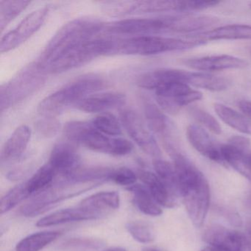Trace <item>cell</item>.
Masks as SVG:
<instances>
[{
    "label": "cell",
    "instance_id": "40",
    "mask_svg": "<svg viewBox=\"0 0 251 251\" xmlns=\"http://www.w3.org/2000/svg\"><path fill=\"white\" fill-rule=\"evenodd\" d=\"M59 128L60 123L55 118L51 117H44L43 120H40L37 124L38 131L47 137L54 136Z\"/></svg>",
    "mask_w": 251,
    "mask_h": 251
},
{
    "label": "cell",
    "instance_id": "44",
    "mask_svg": "<svg viewBox=\"0 0 251 251\" xmlns=\"http://www.w3.org/2000/svg\"><path fill=\"white\" fill-rule=\"evenodd\" d=\"M201 251H220L219 250L216 249V248H213L211 246H208L204 249L201 250Z\"/></svg>",
    "mask_w": 251,
    "mask_h": 251
},
{
    "label": "cell",
    "instance_id": "43",
    "mask_svg": "<svg viewBox=\"0 0 251 251\" xmlns=\"http://www.w3.org/2000/svg\"><path fill=\"white\" fill-rule=\"evenodd\" d=\"M142 251H161L158 248H152V247H147V248H143Z\"/></svg>",
    "mask_w": 251,
    "mask_h": 251
},
{
    "label": "cell",
    "instance_id": "14",
    "mask_svg": "<svg viewBox=\"0 0 251 251\" xmlns=\"http://www.w3.org/2000/svg\"><path fill=\"white\" fill-rule=\"evenodd\" d=\"M202 239L209 246L220 251H251L249 241L245 235L220 225L207 227Z\"/></svg>",
    "mask_w": 251,
    "mask_h": 251
},
{
    "label": "cell",
    "instance_id": "41",
    "mask_svg": "<svg viewBox=\"0 0 251 251\" xmlns=\"http://www.w3.org/2000/svg\"><path fill=\"white\" fill-rule=\"evenodd\" d=\"M239 108L247 117L251 120V101H240L239 102Z\"/></svg>",
    "mask_w": 251,
    "mask_h": 251
},
{
    "label": "cell",
    "instance_id": "37",
    "mask_svg": "<svg viewBox=\"0 0 251 251\" xmlns=\"http://www.w3.org/2000/svg\"><path fill=\"white\" fill-rule=\"evenodd\" d=\"M103 245L102 241L90 238H73L62 244L61 248L70 251H94Z\"/></svg>",
    "mask_w": 251,
    "mask_h": 251
},
{
    "label": "cell",
    "instance_id": "46",
    "mask_svg": "<svg viewBox=\"0 0 251 251\" xmlns=\"http://www.w3.org/2000/svg\"><path fill=\"white\" fill-rule=\"evenodd\" d=\"M250 8H251V3H250Z\"/></svg>",
    "mask_w": 251,
    "mask_h": 251
},
{
    "label": "cell",
    "instance_id": "10",
    "mask_svg": "<svg viewBox=\"0 0 251 251\" xmlns=\"http://www.w3.org/2000/svg\"><path fill=\"white\" fill-rule=\"evenodd\" d=\"M120 122L132 140L143 152L154 160L161 158V149L152 131L138 113L130 109L123 110L120 114Z\"/></svg>",
    "mask_w": 251,
    "mask_h": 251
},
{
    "label": "cell",
    "instance_id": "5",
    "mask_svg": "<svg viewBox=\"0 0 251 251\" xmlns=\"http://www.w3.org/2000/svg\"><path fill=\"white\" fill-rule=\"evenodd\" d=\"M199 40H183L157 36H137L114 39V54L127 55H157L164 52L186 50L203 45Z\"/></svg>",
    "mask_w": 251,
    "mask_h": 251
},
{
    "label": "cell",
    "instance_id": "20",
    "mask_svg": "<svg viewBox=\"0 0 251 251\" xmlns=\"http://www.w3.org/2000/svg\"><path fill=\"white\" fill-rule=\"evenodd\" d=\"M102 215L93 210L80 206L77 208L59 210L39 220L36 223L38 227H49L70 222L84 221L97 220Z\"/></svg>",
    "mask_w": 251,
    "mask_h": 251
},
{
    "label": "cell",
    "instance_id": "4",
    "mask_svg": "<svg viewBox=\"0 0 251 251\" xmlns=\"http://www.w3.org/2000/svg\"><path fill=\"white\" fill-rule=\"evenodd\" d=\"M67 139L74 144H80L91 151L114 156L128 155L133 149L130 141L121 137L107 136L97 130L90 122L73 121L64 126Z\"/></svg>",
    "mask_w": 251,
    "mask_h": 251
},
{
    "label": "cell",
    "instance_id": "38",
    "mask_svg": "<svg viewBox=\"0 0 251 251\" xmlns=\"http://www.w3.org/2000/svg\"><path fill=\"white\" fill-rule=\"evenodd\" d=\"M191 115L194 117L198 123L206 127L210 131L215 134H220L222 133V127L220 123L211 114L207 111L200 108H191L189 109Z\"/></svg>",
    "mask_w": 251,
    "mask_h": 251
},
{
    "label": "cell",
    "instance_id": "19",
    "mask_svg": "<svg viewBox=\"0 0 251 251\" xmlns=\"http://www.w3.org/2000/svg\"><path fill=\"white\" fill-rule=\"evenodd\" d=\"M186 136L190 145L205 158L223 163L221 145L216 143L212 137L201 126L190 125L186 129Z\"/></svg>",
    "mask_w": 251,
    "mask_h": 251
},
{
    "label": "cell",
    "instance_id": "3",
    "mask_svg": "<svg viewBox=\"0 0 251 251\" xmlns=\"http://www.w3.org/2000/svg\"><path fill=\"white\" fill-rule=\"evenodd\" d=\"M105 85V80L95 75L78 77L41 101L38 112L42 117L55 118L70 107L76 106L86 97L97 93Z\"/></svg>",
    "mask_w": 251,
    "mask_h": 251
},
{
    "label": "cell",
    "instance_id": "30",
    "mask_svg": "<svg viewBox=\"0 0 251 251\" xmlns=\"http://www.w3.org/2000/svg\"><path fill=\"white\" fill-rule=\"evenodd\" d=\"M57 177L55 170L49 164L39 168L36 173L27 180V187L30 195H39L41 192L50 187Z\"/></svg>",
    "mask_w": 251,
    "mask_h": 251
},
{
    "label": "cell",
    "instance_id": "8",
    "mask_svg": "<svg viewBox=\"0 0 251 251\" xmlns=\"http://www.w3.org/2000/svg\"><path fill=\"white\" fill-rule=\"evenodd\" d=\"M47 72L38 63L26 67L11 81L2 85L0 92L1 111L10 108L40 89Z\"/></svg>",
    "mask_w": 251,
    "mask_h": 251
},
{
    "label": "cell",
    "instance_id": "6",
    "mask_svg": "<svg viewBox=\"0 0 251 251\" xmlns=\"http://www.w3.org/2000/svg\"><path fill=\"white\" fill-rule=\"evenodd\" d=\"M114 49V39L93 38L66 51L48 64L45 70L52 74L65 73L102 55H113Z\"/></svg>",
    "mask_w": 251,
    "mask_h": 251
},
{
    "label": "cell",
    "instance_id": "47",
    "mask_svg": "<svg viewBox=\"0 0 251 251\" xmlns=\"http://www.w3.org/2000/svg\"></svg>",
    "mask_w": 251,
    "mask_h": 251
},
{
    "label": "cell",
    "instance_id": "15",
    "mask_svg": "<svg viewBox=\"0 0 251 251\" xmlns=\"http://www.w3.org/2000/svg\"><path fill=\"white\" fill-rule=\"evenodd\" d=\"M192 72L176 69H158L144 73L136 80L139 87L149 90L157 91L173 82L190 84Z\"/></svg>",
    "mask_w": 251,
    "mask_h": 251
},
{
    "label": "cell",
    "instance_id": "26",
    "mask_svg": "<svg viewBox=\"0 0 251 251\" xmlns=\"http://www.w3.org/2000/svg\"><path fill=\"white\" fill-rule=\"evenodd\" d=\"M126 189L132 194L133 202L141 212L152 217H157L162 214L159 204L155 201L146 186L134 184L128 186Z\"/></svg>",
    "mask_w": 251,
    "mask_h": 251
},
{
    "label": "cell",
    "instance_id": "9",
    "mask_svg": "<svg viewBox=\"0 0 251 251\" xmlns=\"http://www.w3.org/2000/svg\"><path fill=\"white\" fill-rule=\"evenodd\" d=\"M109 33L130 36H153L158 33H180V16L126 19L105 26Z\"/></svg>",
    "mask_w": 251,
    "mask_h": 251
},
{
    "label": "cell",
    "instance_id": "32",
    "mask_svg": "<svg viewBox=\"0 0 251 251\" xmlns=\"http://www.w3.org/2000/svg\"><path fill=\"white\" fill-rule=\"evenodd\" d=\"M154 170L157 176L162 180L163 183L177 198L180 196L178 180L174 165L164 160L155 159L153 161Z\"/></svg>",
    "mask_w": 251,
    "mask_h": 251
},
{
    "label": "cell",
    "instance_id": "2",
    "mask_svg": "<svg viewBox=\"0 0 251 251\" xmlns=\"http://www.w3.org/2000/svg\"><path fill=\"white\" fill-rule=\"evenodd\" d=\"M105 27V23L101 20L91 17H82L69 22L50 41L38 64L45 70V67L57 57L76 45L93 39Z\"/></svg>",
    "mask_w": 251,
    "mask_h": 251
},
{
    "label": "cell",
    "instance_id": "18",
    "mask_svg": "<svg viewBox=\"0 0 251 251\" xmlns=\"http://www.w3.org/2000/svg\"><path fill=\"white\" fill-rule=\"evenodd\" d=\"M184 64L199 71L214 72L237 70L248 67V61L228 55H211L186 60Z\"/></svg>",
    "mask_w": 251,
    "mask_h": 251
},
{
    "label": "cell",
    "instance_id": "22",
    "mask_svg": "<svg viewBox=\"0 0 251 251\" xmlns=\"http://www.w3.org/2000/svg\"><path fill=\"white\" fill-rule=\"evenodd\" d=\"M31 137V130L25 125L17 127L11 135L1 151V162H13L23 156Z\"/></svg>",
    "mask_w": 251,
    "mask_h": 251
},
{
    "label": "cell",
    "instance_id": "42",
    "mask_svg": "<svg viewBox=\"0 0 251 251\" xmlns=\"http://www.w3.org/2000/svg\"><path fill=\"white\" fill-rule=\"evenodd\" d=\"M103 251H127L126 250L121 248H111Z\"/></svg>",
    "mask_w": 251,
    "mask_h": 251
},
{
    "label": "cell",
    "instance_id": "33",
    "mask_svg": "<svg viewBox=\"0 0 251 251\" xmlns=\"http://www.w3.org/2000/svg\"><path fill=\"white\" fill-rule=\"evenodd\" d=\"M27 181L23 182L17 185L15 187L5 194L0 202V210L1 214H3L15 208L20 202L27 199L30 196Z\"/></svg>",
    "mask_w": 251,
    "mask_h": 251
},
{
    "label": "cell",
    "instance_id": "25",
    "mask_svg": "<svg viewBox=\"0 0 251 251\" xmlns=\"http://www.w3.org/2000/svg\"><path fill=\"white\" fill-rule=\"evenodd\" d=\"M145 113L146 123L150 130L162 139L164 146L173 144L170 139L171 123L162 111L154 104L147 103Z\"/></svg>",
    "mask_w": 251,
    "mask_h": 251
},
{
    "label": "cell",
    "instance_id": "17",
    "mask_svg": "<svg viewBox=\"0 0 251 251\" xmlns=\"http://www.w3.org/2000/svg\"><path fill=\"white\" fill-rule=\"evenodd\" d=\"M126 102V96L120 92H100L86 97L76 105V108L83 112L100 114L120 108Z\"/></svg>",
    "mask_w": 251,
    "mask_h": 251
},
{
    "label": "cell",
    "instance_id": "27",
    "mask_svg": "<svg viewBox=\"0 0 251 251\" xmlns=\"http://www.w3.org/2000/svg\"><path fill=\"white\" fill-rule=\"evenodd\" d=\"M120 205V194L115 191H112L94 194L83 200L80 202V206L103 214L105 211L117 209Z\"/></svg>",
    "mask_w": 251,
    "mask_h": 251
},
{
    "label": "cell",
    "instance_id": "45",
    "mask_svg": "<svg viewBox=\"0 0 251 251\" xmlns=\"http://www.w3.org/2000/svg\"><path fill=\"white\" fill-rule=\"evenodd\" d=\"M250 233H251V226H250Z\"/></svg>",
    "mask_w": 251,
    "mask_h": 251
},
{
    "label": "cell",
    "instance_id": "21",
    "mask_svg": "<svg viewBox=\"0 0 251 251\" xmlns=\"http://www.w3.org/2000/svg\"><path fill=\"white\" fill-rule=\"evenodd\" d=\"M136 175L160 205L173 208L177 204L178 198L167 188L156 174L148 170H139Z\"/></svg>",
    "mask_w": 251,
    "mask_h": 251
},
{
    "label": "cell",
    "instance_id": "35",
    "mask_svg": "<svg viewBox=\"0 0 251 251\" xmlns=\"http://www.w3.org/2000/svg\"><path fill=\"white\" fill-rule=\"evenodd\" d=\"M29 1H1L0 2V28L5 27L30 5Z\"/></svg>",
    "mask_w": 251,
    "mask_h": 251
},
{
    "label": "cell",
    "instance_id": "11",
    "mask_svg": "<svg viewBox=\"0 0 251 251\" xmlns=\"http://www.w3.org/2000/svg\"><path fill=\"white\" fill-rule=\"evenodd\" d=\"M156 101L161 109L168 114H177L183 107L202 99L199 91L180 82H173L155 91Z\"/></svg>",
    "mask_w": 251,
    "mask_h": 251
},
{
    "label": "cell",
    "instance_id": "23",
    "mask_svg": "<svg viewBox=\"0 0 251 251\" xmlns=\"http://www.w3.org/2000/svg\"><path fill=\"white\" fill-rule=\"evenodd\" d=\"M195 40H244L251 39V26L246 25H228L210 31L197 35Z\"/></svg>",
    "mask_w": 251,
    "mask_h": 251
},
{
    "label": "cell",
    "instance_id": "36",
    "mask_svg": "<svg viewBox=\"0 0 251 251\" xmlns=\"http://www.w3.org/2000/svg\"><path fill=\"white\" fill-rule=\"evenodd\" d=\"M126 229L132 237L140 243H150L155 239L153 227L146 222H129L126 224Z\"/></svg>",
    "mask_w": 251,
    "mask_h": 251
},
{
    "label": "cell",
    "instance_id": "39",
    "mask_svg": "<svg viewBox=\"0 0 251 251\" xmlns=\"http://www.w3.org/2000/svg\"><path fill=\"white\" fill-rule=\"evenodd\" d=\"M137 175L133 170L127 167H121L117 170H113L109 180H112L120 186H133L137 180Z\"/></svg>",
    "mask_w": 251,
    "mask_h": 251
},
{
    "label": "cell",
    "instance_id": "12",
    "mask_svg": "<svg viewBox=\"0 0 251 251\" xmlns=\"http://www.w3.org/2000/svg\"><path fill=\"white\" fill-rule=\"evenodd\" d=\"M117 15L151 14L166 11H192V1L145 0L135 2H110Z\"/></svg>",
    "mask_w": 251,
    "mask_h": 251
},
{
    "label": "cell",
    "instance_id": "24",
    "mask_svg": "<svg viewBox=\"0 0 251 251\" xmlns=\"http://www.w3.org/2000/svg\"><path fill=\"white\" fill-rule=\"evenodd\" d=\"M220 149L223 162L231 166L251 182V156L247 153V151L229 142L222 145Z\"/></svg>",
    "mask_w": 251,
    "mask_h": 251
},
{
    "label": "cell",
    "instance_id": "31",
    "mask_svg": "<svg viewBox=\"0 0 251 251\" xmlns=\"http://www.w3.org/2000/svg\"><path fill=\"white\" fill-rule=\"evenodd\" d=\"M230 80L222 76L214 75L204 73H193L190 86L211 91L220 92L230 86Z\"/></svg>",
    "mask_w": 251,
    "mask_h": 251
},
{
    "label": "cell",
    "instance_id": "34",
    "mask_svg": "<svg viewBox=\"0 0 251 251\" xmlns=\"http://www.w3.org/2000/svg\"><path fill=\"white\" fill-rule=\"evenodd\" d=\"M95 128L107 136H116L122 134V124L118 119L110 113L99 114L91 121Z\"/></svg>",
    "mask_w": 251,
    "mask_h": 251
},
{
    "label": "cell",
    "instance_id": "28",
    "mask_svg": "<svg viewBox=\"0 0 251 251\" xmlns=\"http://www.w3.org/2000/svg\"><path fill=\"white\" fill-rule=\"evenodd\" d=\"M214 108L217 115L227 126L244 134L251 135V123L245 116L223 104L215 103Z\"/></svg>",
    "mask_w": 251,
    "mask_h": 251
},
{
    "label": "cell",
    "instance_id": "16",
    "mask_svg": "<svg viewBox=\"0 0 251 251\" xmlns=\"http://www.w3.org/2000/svg\"><path fill=\"white\" fill-rule=\"evenodd\" d=\"M48 164L58 176H65L80 167V157L74 143L61 142L52 148Z\"/></svg>",
    "mask_w": 251,
    "mask_h": 251
},
{
    "label": "cell",
    "instance_id": "7",
    "mask_svg": "<svg viewBox=\"0 0 251 251\" xmlns=\"http://www.w3.org/2000/svg\"><path fill=\"white\" fill-rule=\"evenodd\" d=\"M102 183L101 182L70 183L55 181L50 187L41 192L36 195V198L25 204L20 210V212L23 216L28 217L43 214L61 201L77 196Z\"/></svg>",
    "mask_w": 251,
    "mask_h": 251
},
{
    "label": "cell",
    "instance_id": "29",
    "mask_svg": "<svg viewBox=\"0 0 251 251\" xmlns=\"http://www.w3.org/2000/svg\"><path fill=\"white\" fill-rule=\"evenodd\" d=\"M61 231L49 230L39 232L26 236L17 244V251H39L55 241L61 235Z\"/></svg>",
    "mask_w": 251,
    "mask_h": 251
},
{
    "label": "cell",
    "instance_id": "13",
    "mask_svg": "<svg viewBox=\"0 0 251 251\" xmlns=\"http://www.w3.org/2000/svg\"><path fill=\"white\" fill-rule=\"evenodd\" d=\"M48 7L39 8L28 14L18 26L1 39L0 51L8 52L23 45L42 27L49 14Z\"/></svg>",
    "mask_w": 251,
    "mask_h": 251
},
{
    "label": "cell",
    "instance_id": "1",
    "mask_svg": "<svg viewBox=\"0 0 251 251\" xmlns=\"http://www.w3.org/2000/svg\"><path fill=\"white\" fill-rule=\"evenodd\" d=\"M177 173L179 192L186 212L196 227L204 224L210 205L208 181L198 167L177 148L169 151Z\"/></svg>",
    "mask_w": 251,
    "mask_h": 251
}]
</instances>
